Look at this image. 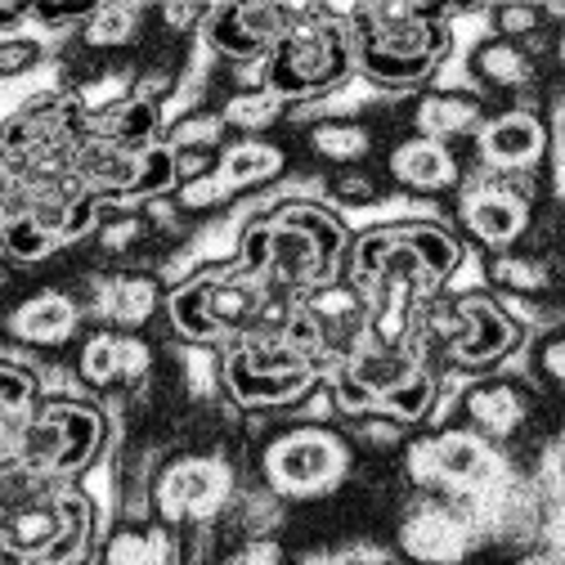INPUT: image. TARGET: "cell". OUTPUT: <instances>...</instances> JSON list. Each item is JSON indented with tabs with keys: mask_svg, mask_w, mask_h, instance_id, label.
Here are the masks:
<instances>
[{
	"mask_svg": "<svg viewBox=\"0 0 565 565\" xmlns=\"http://www.w3.org/2000/svg\"><path fill=\"white\" fill-rule=\"evenodd\" d=\"M467 247L440 221L373 225L350 238L345 278L369 301V341L408 350L427 306L449 288Z\"/></svg>",
	"mask_w": 565,
	"mask_h": 565,
	"instance_id": "6da1fadb",
	"label": "cell"
},
{
	"mask_svg": "<svg viewBox=\"0 0 565 565\" xmlns=\"http://www.w3.org/2000/svg\"><path fill=\"white\" fill-rule=\"evenodd\" d=\"M230 256L269 292L301 301L345 274L350 230L319 198H282L238 225Z\"/></svg>",
	"mask_w": 565,
	"mask_h": 565,
	"instance_id": "7a4b0ae2",
	"label": "cell"
},
{
	"mask_svg": "<svg viewBox=\"0 0 565 565\" xmlns=\"http://www.w3.org/2000/svg\"><path fill=\"white\" fill-rule=\"evenodd\" d=\"M162 315L180 341L225 350L247 332H288L297 301L269 292L234 256H225L180 274L167 288Z\"/></svg>",
	"mask_w": 565,
	"mask_h": 565,
	"instance_id": "3957f363",
	"label": "cell"
},
{
	"mask_svg": "<svg viewBox=\"0 0 565 565\" xmlns=\"http://www.w3.org/2000/svg\"><path fill=\"white\" fill-rule=\"evenodd\" d=\"M355 41V77L377 90H422L454 54L449 19L440 6H355L337 10Z\"/></svg>",
	"mask_w": 565,
	"mask_h": 565,
	"instance_id": "277c9868",
	"label": "cell"
},
{
	"mask_svg": "<svg viewBox=\"0 0 565 565\" xmlns=\"http://www.w3.org/2000/svg\"><path fill=\"white\" fill-rule=\"evenodd\" d=\"M525 341H530V323H521V315L508 301L476 288V292L436 297L417 323L413 350L422 360H431L445 377L454 373L484 377L516 360Z\"/></svg>",
	"mask_w": 565,
	"mask_h": 565,
	"instance_id": "5b68a950",
	"label": "cell"
},
{
	"mask_svg": "<svg viewBox=\"0 0 565 565\" xmlns=\"http://www.w3.org/2000/svg\"><path fill=\"white\" fill-rule=\"evenodd\" d=\"M337 417H395L404 427L431 422L445 399V373L417 350H386L364 341L341 369L328 373Z\"/></svg>",
	"mask_w": 565,
	"mask_h": 565,
	"instance_id": "8992f818",
	"label": "cell"
},
{
	"mask_svg": "<svg viewBox=\"0 0 565 565\" xmlns=\"http://www.w3.org/2000/svg\"><path fill=\"white\" fill-rule=\"evenodd\" d=\"M225 399L243 413H297L328 369L292 332H247L221 350Z\"/></svg>",
	"mask_w": 565,
	"mask_h": 565,
	"instance_id": "52a82bcc",
	"label": "cell"
},
{
	"mask_svg": "<svg viewBox=\"0 0 565 565\" xmlns=\"http://www.w3.org/2000/svg\"><path fill=\"white\" fill-rule=\"evenodd\" d=\"M350 77H355V41H350V23L328 6L297 10L292 28L260 63V86L288 108L328 99Z\"/></svg>",
	"mask_w": 565,
	"mask_h": 565,
	"instance_id": "ba28073f",
	"label": "cell"
},
{
	"mask_svg": "<svg viewBox=\"0 0 565 565\" xmlns=\"http://www.w3.org/2000/svg\"><path fill=\"white\" fill-rule=\"evenodd\" d=\"M117 436L113 404L86 395H45L19 440L14 467L45 480H82Z\"/></svg>",
	"mask_w": 565,
	"mask_h": 565,
	"instance_id": "9c48e42d",
	"label": "cell"
},
{
	"mask_svg": "<svg viewBox=\"0 0 565 565\" xmlns=\"http://www.w3.org/2000/svg\"><path fill=\"white\" fill-rule=\"evenodd\" d=\"M355 476V445L332 422H292L265 440L260 484L282 503H319Z\"/></svg>",
	"mask_w": 565,
	"mask_h": 565,
	"instance_id": "30bf717a",
	"label": "cell"
},
{
	"mask_svg": "<svg viewBox=\"0 0 565 565\" xmlns=\"http://www.w3.org/2000/svg\"><path fill=\"white\" fill-rule=\"evenodd\" d=\"M238 493V471L221 449H184L153 467L149 508L167 530L216 525Z\"/></svg>",
	"mask_w": 565,
	"mask_h": 565,
	"instance_id": "8fae6325",
	"label": "cell"
},
{
	"mask_svg": "<svg viewBox=\"0 0 565 565\" xmlns=\"http://www.w3.org/2000/svg\"><path fill=\"white\" fill-rule=\"evenodd\" d=\"M395 547L413 565H471L489 547V539L471 499L413 489V499L399 508L395 521Z\"/></svg>",
	"mask_w": 565,
	"mask_h": 565,
	"instance_id": "7c38bea8",
	"label": "cell"
},
{
	"mask_svg": "<svg viewBox=\"0 0 565 565\" xmlns=\"http://www.w3.org/2000/svg\"><path fill=\"white\" fill-rule=\"evenodd\" d=\"M86 130V108L67 90H41L0 117V153L23 171H67Z\"/></svg>",
	"mask_w": 565,
	"mask_h": 565,
	"instance_id": "4fadbf2b",
	"label": "cell"
},
{
	"mask_svg": "<svg viewBox=\"0 0 565 565\" xmlns=\"http://www.w3.org/2000/svg\"><path fill=\"white\" fill-rule=\"evenodd\" d=\"M503 462H508L503 449H493L476 431L458 427V422L408 436L404 445V480L422 493H458V499H471V493H480L499 476Z\"/></svg>",
	"mask_w": 565,
	"mask_h": 565,
	"instance_id": "5bb4252c",
	"label": "cell"
},
{
	"mask_svg": "<svg viewBox=\"0 0 565 565\" xmlns=\"http://www.w3.org/2000/svg\"><path fill=\"white\" fill-rule=\"evenodd\" d=\"M454 221L476 247H484V256L525 247L530 230L539 225L534 180H508L489 171L467 175V184L454 198Z\"/></svg>",
	"mask_w": 565,
	"mask_h": 565,
	"instance_id": "9a60e30c",
	"label": "cell"
},
{
	"mask_svg": "<svg viewBox=\"0 0 565 565\" xmlns=\"http://www.w3.org/2000/svg\"><path fill=\"white\" fill-rule=\"evenodd\" d=\"M288 332L306 350H315L319 364L332 373L369 341V301H364V292L355 288V282L341 274V278L323 282V288H315L297 301V315H292Z\"/></svg>",
	"mask_w": 565,
	"mask_h": 565,
	"instance_id": "2e32d148",
	"label": "cell"
},
{
	"mask_svg": "<svg viewBox=\"0 0 565 565\" xmlns=\"http://www.w3.org/2000/svg\"><path fill=\"white\" fill-rule=\"evenodd\" d=\"M539 395L543 391L530 377H512V373L467 377L462 391L454 395V422L508 454L539 422Z\"/></svg>",
	"mask_w": 565,
	"mask_h": 565,
	"instance_id": "e0dca14e",
	"label": "cell"
},
{
	"mask_svg": "<svg viewBox=\"0 0 565 565\" xmlns=\"http://www.w3.org/2000/svg\"><path fill=\"white\" fill-rule=\"evenodd\" d=\"M77 382L104 399H139L158 373V350L145 332L121 328H95L82 337L77 350Z\"/></svg>",
	"mask_w": 565,
	"mask_h": 565,
	"instance_id": "ac0fdd59",
	"label": "cell"
},
{
	"mask_svg": "<svg viewBox=\"0 0 565 565\" xmlns=\"http://www.w3.org/2000/svg\"><path fill=\"white\" fill-rule=\"evenodd\" d=\"M552 121L534 104H508L489 113L484 130L476 135V162L489 175L508 180H534L543 162L552 158Z\"/></svg>",
	"mask_w": 565,
	"mask_h": 565,
	"instance_id": "d6986e66",
	"label": "cell"
},
{
	"mask_svg": "<svg viewBox=\"0 0 565 565\" xmlns=\"http://www.w3.org/2000/svg\"><path fill=\"white\" fill-rule=\"evenodd\" d=\"M292 19H297L292 6H243V0H234V6H211L202 19L198 45L234 67H256L260 73V63L278 45V36L292 28Z\"/></svg>",
	"mask_w": 565,
	"mask_h": 565,
	"instance_id": "ffe728a7",
	"label": "cell"
},
{
	"mask_svg": "<svg viewBox=\"0 0 565 565\" xmlns=\"http://www.w3.org/2000/svg\"><path fill=\"white\" fill-rule=\"evenodd\" d=\"M77 297L86 306V319H95V328H121V332H145L167 306L162 278L139 265H113L86 274Z\"/></svg>",
	"mask_w": 565,
	"mask_h": 565,
	"instance_id": "44dd1931",
	"label": "cell"
},
{
	"mask_svg": "<svg viewBox=\"0 0 565 565\" xmlns=\"http://www.w3.org/2000/svg\"><path fill=\"white\" fill-rule=\"evenodd\" d=\"M382 175L391 189H404L413 198H458V189L467 184L471 171L458 158V149L422 139V135H404L386 149Z\"/></svg>",
	"mask_w": 565,
	"mask_h": 565,
	"instance_id": "7402d4cb",
	"label": "cell"
},
{
	"mask_svg": "<svg viewBox=\"0 0 565 565\" xmlns=\"http://www.w3.org/2000/svg\"><path fill=\"white\" fill-rule=\"evenodd\" d=\"M6 337L23 350H63L67 341H77L86 328V306L77 292L63 288H41L32 297H23L10 315H6Z\"/></svg>",
	"mask_w": 565,
	"mask_h": 565,
	"instance_id": "603a6c76",
	"label": "cell"
},
{
	"mask_svg": "<svg viewBox=\"0 0 565 565\" xmlns=\"http://www.w3.org/2000/svg\"><path fill=\"white\" fill-rule=\"evenodd\" d=\"M467 82L480 99L508 95L512 104H525V95L543 82V50L503 41V36H484L467 54Z\"/></svg>",
	"mask_w": 565,
	"mask_h": 565,
	"instance_id": "cb8c5ba5",
	"label": "cell"
},
{
	"mask_svg": "<svg viewBox=\"0 0 565 565\" xmlns=\"http://www.w3.org/2000/svg\"><path fill=\"white\" fill-rule=\"evenodd\" d=\"M489 99H480L471 86H436V90H422L408 108V135H422V139H436V145H449L458 149L462 139H471L484 130L489 121Z\"/></svg>",
	"mask_w": 565,
	"mask_h": 565,
	"instance_id": "d4e9b609",
	"label": "cell"
},
{
	"mask_svg": "<svg viewBox=\"0 0 565 565\" xmlns=\"http://www.w3.org/2000/svg\"><path fill=\"white\" fill-rule=\"evenodd\" d=\"M480 269H484V292H493L508 306H521V301L547 306L561 292V265L547 252H530V247L489 252Z\"/></svg>",
	"mask_w": 565,
	"mask_h": 565,
	"instance_id": "484cf974",
	"label": "cell"
},
{
	"mask_svg": "<svg viewBox=\"0 0 565 565\" xmlns=\"http://www.w3.org/2000/svg\"><path fill=\"white\" fill-rule=\"evenodd\" d=\"M306 149L332 171H355L377 153V135L355 113H323L306 126Z\"/></svg>",
	"mask_w": 565,
	"mask_h": 565,
	"instance_id": "4316f807",
	"label": "cell"
},
{
	"mask_svg": "<svg viewBox=\"0 0 565 565\" xmlns=\"http://www.w3.org/2000/svg\"><path fill=\"white\" fill-rule=\"evenodd\" d=\"M162 130H167V113L158 104L126 95V99H117L108 108L86 113V130L82 135L108 139V145H121V149H149V145L162 139Z\"/></svg>",
	"mask_w": 565,
	"mask_h": 565,
	"instance_id": "83f0119b",
	"label": "cell"
},
{
	"mask_svg": "<svg viewBox=\"0 0 565 565\" xmlns=\"http://www.w3.org/2000/svg\"><path fill=\"white\" fill-rule=\"evenodd\" d=\"M149 23H153V10H145V6H99L90 14V23L77 32V41H82V50L113 58V54L145 41Z\"/></svg>",
	"mask_w": 565,
	"mask_h": 565,
	"instance_id": "f1b7e54d",
	"label": "cell"
},
{
	"mask_svg": "<svg viewBox=\"0 0 565 565\" xmlns=\"http://www.w3.org/2000/svg\"><path fill=\"white\" fill-rule=\"evenodd\" d=\"M162 145L175 153V158H216L225 145H230V126L221 117V108H189L180 117L167 121L162 130Z\"/></svg>",
	"mask_w": 565,
	"mask_h": 565,
	"instance_id": "f546056e",
	"label": "cell"
},
{
	"mask_svg": "<svg viewBox=\"0 0 565 565\" xmlns=\"http://www.w3.org/2000/svg\"><path fill=\"white\" fill-rule=\"evenodd\" d=\"M292 108L282 104L278 95H269L265 86H234L221 104V117L230 126V135L238 139H252V135H269L282 117H288Z\"/></svg>",
	"mask_w": 565,
	"mask_h": 565,
	"instance_id": "4dcf8cb0",
	"label": "cell"
},
{
	"mask_svg": "<svg viewBox=\"0 0 565 565\" xmlns=\"http://www.w3.org/2000/svg\"><path fill=\"white\" fill-rule=\"evenodd\" d=\"M54 252H63V243L45 225H36L32 216H23V211H19V216L0 221V256H6L10 265H41Z\"/></svg>",
	"mask_w": 565,
	"mask_h": 565,
	"instance_id": "1f68e13d",
	"label": "cell"
},
{
	"mask_svg": "<svg viewBox=\"0 0 565 565\" xmlns=\"http://www.w3.org/2000/svg\"><path fill=\"white\" fill-rule=\"evenodd\" d=\"M323 202L332 211H369L386 202V175H373L364 167L355 171H332L323 180Z\"/></svg>",
	"mask_w": 565,
	"mask_h": 565,
	"instance_id": "d6a6232c",
	"label": "cell"
},
{
	"mask_svg": "<svg viewBox=\"0 0 565 565\" xmlns=\"http://www.w3.org/2000/svg\"><path fill=\"white\" fill-rule=\"evenodd\" d=\"M525 355H530V382L539 391H565V323H552L539 337H530Z\"/></svg>",
	"mask_w": 565,
	"mask_h": 565,
	"instance_id": "836d02e7",
	"label": "cell"
},
{
	"mask_svg": "<svg viewBox=\"0 0 565 565\" xmlns=\"http://www.w3.org/2000/svg\"><path fill=\"white\" fill-rule=\"evenodd\" d=\"M484 19H489V36L521 41V45H534L552 32L547 6H493V10H484Z\"/></svg>",
	"mask_w": 565,
	"mask_h": 565,
	"instance_id": "e575fe53",
	"label": "cell"
},
{
	"mask_svg": "<svg viewBox=\"0 0 565 565\" xmlns=\"http://www.w3.org/2000/svg\"><path fill=\"white\" fill-rule=\"evenodd\" d=\"M530 476H534V489L543 493V499L565 503V427L539 440L534 462H530Z\"/></svg>",
	"mask_w": 565,
	"mask_h": 565,
	"instance_id": "d590c367",
	"label": "cell"
},
{
	"mask_svg": "<svg viewBox=\"0 0 565 565\" xmlns=\"http://www.w3.org/2000/svg\"><path fill=\"white\" fill-rule=\"evenodd\" d=\"M95 10H99L95 0H36L32 28L36 32H82Z\"/></svg>",
	"mask_w": 565,
	"mask_h": 565,
	"instance_id": "8d00e7d4",
	"label": "cell"
},
{
	"mask_svg": "<svg viewBox=\"0 0 565 565\" xmlns=\"http://www.w3.org/2000/svg\"><path fill=\"white\" fill-rule=\"evenodd\" d=\"M41 58H45V41L41 36H23V32L0 36V82L28 77L32 67H41Z\"/></svg>",
	"mask_w": 565,
	"mask_h": 565,
	"instance_id": "74e56055",
	"label": "cell"
},
{
	"mask_svg": "<svg viewBox=\"0 0 565 565\" xmlns=\"http://www.w3.org/2000/svg\"><path fill=\"white\" fill-rule=\"evenodd\" d=\"M216 565H297L282 539H234V547L221 552Z\"/></svg>",
	"mask_w": 565,
	"mask_h": 565,
	"instance_id": "f35d334b",
	"label": "cell"
},
{
	"mask_svg": "<svg viewBox=\"0 0 565 565\" xmlns=\"http://www.w3.org/2000/svg\"><path fill=\"white\" fill-rule=\"evenodd\" d=\"M23 23H32L28 0H0V36H14Z\"/></svg>",
	"mask_w": 565,
	"mask_h": 565,
	"instance_id": "ab89813d",
	"label": "cell"
},
{
	"mask_svg": "<svg viewBox=\"0 0 565 565\" xmlns=\"http://www.w3.org/2000/svg\"><path fill=\"white\" fill-rule=\"evenodd\" d=\"M512 565H565V552H543V547H534V552L512 556Z\"/></svg>",
	"mask_w": 565,
	"mask_h": 565,
	"instance_id": "60d3db41",
	"label": "cell"
},
{
	"mask_svg": "<svg viewBox=\"0 0 565 565\" xmlns=\"http://www.w3.org/2000/svg\"><path fill=\"white\" fill-rule=\"evenodd\" d=\"M556 135H552V153H556V162H561V171H565V117L552 126Z\"/></svg>",
	"mask_w": 565,
	"mask_h": 565,
	"instance_id": "b9f144b4",
	"label": "cell"
},
{
	"mask_svg": "<svg viewBox=\"0 0 565 565\" xmlns=\"http://www.w3.org/2000/svg\"><path fill=\"white\" fill-rule=\"evenodd\" d=\"M10 278H14V265H10L6 256H0V292H6V288H10Z\"/></svg>",
	"mask_w": 565,
	"mask_h": 565,
	"instance_id": "7bdbcfd3",
	"label": "cell"
},
{
	"mask_svg": "<svg viewBox=\"0 0 565 565\" xmlns=\"http://www.w3.org/2000/svg\"><path fill=\"white\" fill-rule=\"evenodd\" d=\"M561 238H565V202H561Z\"/></svg>",
	"mask_w": 565,
	"mask_h": 565,
	"instance_id": "ee69618b",
	"label": "cell"
},
{
	"mask_svg": "<svg viewBox=\"0 0 565 565\" xmlns=\"http://www.w3.org/2000/svg\"><path fill=\"white\" fill-rule=\"evenodd\" d=\"M0 171H6V153H0Z\"/></svg>",
	"mask_w": 565,
	"mask_h": 565,
	"instance_id": "f6af8a7d",
	"label": "cell"
},
{
	"mask_svg": "<svg viewBox=\"0 0 565 565\" xmlns=\"http://www.w3.org/2000/svg\"><path fill=\"white\" fill-rule=\"evenodd\" d=\"M0 221H6V206H0Z\"/></svg>",
	"mask_w": 565,
	"mask_h": 565,
	"instance_id": "bcb514c9",
	"label": "cell"
}]
</instances>
